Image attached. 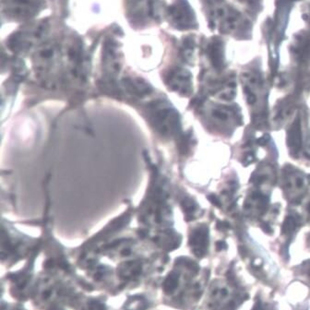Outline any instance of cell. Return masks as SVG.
Here are the masks:
<instances>
[{"label": "cell", "instance_id": "7a4b0ae2", "mask_svg": "<svg viewBox=\"0 0 310 310\" xmlns=\"http://www.w3.org/2000/svg\"><path fill=\"white\" fill-rule=\"evenodd\" d=\"M177 285V277L174 274L170 275L164 283V290L166 293H171Z\"/></svg>", "mask_w": 310, "mask_h": 310}, {"label": "cell", "instance_id": "6da1fadb", "mask_svg": "<svg viewBox=\"0 0 310 310\" xmlns=\"http://www.w3.org/2000/svg\"><path fill=\"white\" fill-rule=\"evenodd\" d=\"M152 111V118L158 129L163 133H172L176 126L177 121V118L174 116V112L162 105L156 106V108H154Z\"/></svg>", "mask_w": 310, "mask_h": 310}]
</instances>
